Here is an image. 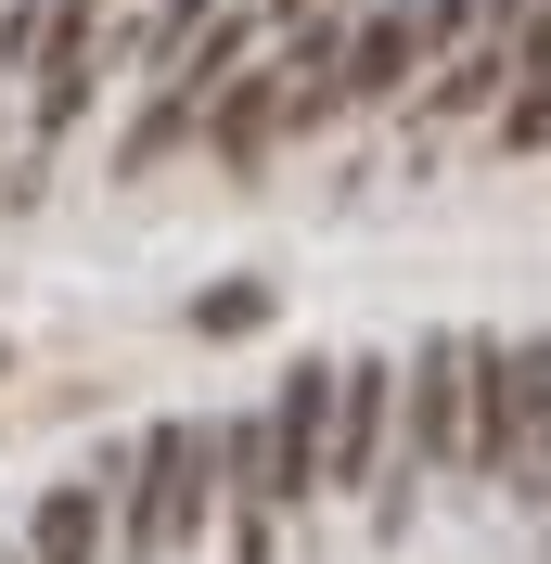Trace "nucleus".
I'll return each instance as SVG.
<instances>
[{
  "label": "nucleus",
  "instance_id": "11",
  "mask_svg": "<svg viewBox=\"0 0 551 564\" xmlns=\"http://www.w3.org/2000/svg\"><path fill=\"white\" fill-rule=\"evenodd\" d=\"M257 13H270V26H295V13H309V0H257Z\"/></svg>",
  "mask_w": 551,
  "mask_h": 564
},
{
  "label": "nucleus",
  "instance_id": "4",
  "mask_svg": "<svg viewBox=\"0 0 551 564\" xmlns=\"http://www.w3.org/2000/svg\"><path fill=\"white\" fill-rule=\"evenodd\" d=\"M257 423H270V488L282 500H321V475H334V359L282 372V398Z\"/></svg>",
  "mask_w": 551,
  "mask_h": 564
},
{
  "label": "nucleus",
  "instance_id": "7",
  "mask_svg": "<svg viewBox=\"0 0 551 564\" xmlns=\"http://www.w3.org/2000/svg\"><path fill=\"white\" fill-rule=\"evenodd\" d=\"M26 564H104V462H90V475H65V488L39 500Z\"/></svg>",
  "mask_w": 551,
  "mask_h": 564
},
{
  "label": "nucleus",
  "instance_id": "12",
  "mask_svg": "<svg viewBox=\"0 0 551 564\" xmlns=\"http://www.w3.org/2000/svg\"><path fill=\"white\" fill-rule=\"evenodd\" d=\"M0 77H13V52H0Z\"/></svg>",
  "mask_w": 551,
  "mask_h": 564
},
{
  "label": "nucleus",
  "instance_id": "1",
  "mask_svg": "<svg viewBox=\"0 0 551 564\" xmlns=\"http://www.w3.org/2000/svg\"><path fill=\"white\" fill-rule=\"evenodd\" d=\"M129 475H141V513H154V552H193L218 513V423H154L129 449Z\"/></svg>",
  "mask_w": 551,
  "mask_h": 564
},
{
  "label": "nucleus",
  "instance_id": "6",
  "mask_svg": "<svg viewBox=\"0 0 551 564\" xmlns=\"http://www.w3.org/2000/svg\"><path fill=\"white\" fill-rule=\"evenodd\" d=\"M193 129H206L218 167H270V141H282V65H231V77L206 90Z\"/></svg>",
  "mask_w": 551,
  "mask_h": 564
},
{
  "label": "nucleus",
  "instance_id": "3",
  "mask_svg": "<svg viewBox=\"0 0 551 564\" xmlns=\"http://www.w3.org/2000/svg\"><path fill=\"white\" fill-rule=\"evenodd\" d=\"M462 475L475 488H514L526 475V372L487 334H462Z\"/></svg>",
  "mask_w": 551,
  "mask_h": 564
},
{
  "label": "nucleus",
  "instance_id": "5",
  "mask_svg": "<svg viewBox=\"0 0 551 564\" xmlns=\"http://www.w3.org/2000/svg\"><path fill=\"white\" fill-rule=\"evenodd\" d=\"M398 449V359H334V475L321 488H372Z\"/></svg>",
  "mask_w": 551,
  "mask_h": 564
},
{
  "label": "nucleus",
  "instance_id": "8",
  "mask_svg": "<svg viewBox=\"0 0 551 564\" xmlns=\"http://www.w3.org/2000/svg\"><path fill=\"white\" fill-rule=\"evenodd\" d=\"M514 372H526V475H514V500H539V513H551V334H526Z\"/></svg>",
  "mask_w": 551,
  "mask_h": 564
},
{
  "label": "nucleus",
  "instance_id": "2",
  "mask_svg": "<svg viewBox=\"0 0 551 564\" xmlns=\"http://www.w3.org/2000/svg\"><path fill=\"white\" fill-rule=\"evenodd\" d=\"M90 52H104V0H52L39 39H26V129H39V154L90 116V77H104Z\"/></svg>",
  "mask_w": 551,
  "mask_h": 564
},
{
  "label": "nucleus",
  "instance_id": "9",
  "mask_svg": "<svg viewBox=\"0 0 551 564\" xmlns=\"http://www.w3.org/2000/svg\"><path fill=\"white\" fill-rule=\"evenodd\" d=\"M206 13H218V0H154V13H141V26H129V65L154 77V65H168V52H180V39L206 26Z\"/></svg>",
  "mask_w": 551,
  "mask_h": 564
},
{
  "label": "nucleus",
  "instance_id": "10",
  "mask_svg": "<svg viewBox=\"0 0 551 564\" xmlns=\"http://www.w3.org/2000/svg\"><path fill=\"white\" fill-rule=\"evenodd\" d=\"M270 321V282H206L193 295V334H257Z\"/></svg>",
  "mask_w": 551,
  "mask_h": 564
}]
</instances>
